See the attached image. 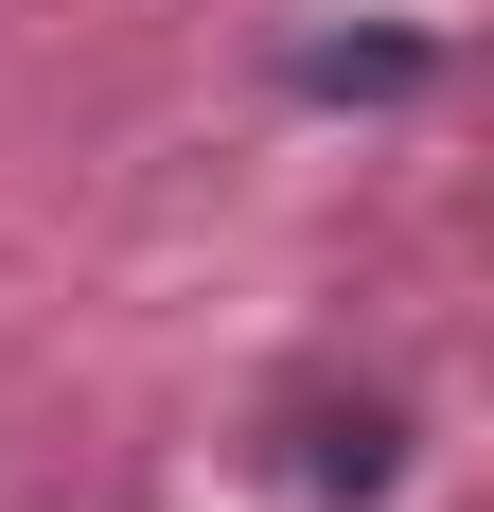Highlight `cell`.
<instances>
[{"mask_svg":"<svg viewBox=\"0 0 494 512\" xmlns=\"http://www.w3.org/2000/svg\"><path fill=\"white\" fill-rule=\"evenodd\" d=\"M389 477H406V407H389V389H353V407H318V424H300V495L371 512Z\"/></svg>","mask_w":494,"mask_h":512,"instance_id":"6da1fadb","label":"cell"},{"mask_svg":"<svg viewBox=\"0 0 494 512\" xmlns=\"http://www.w3.org/2000/svg\"><path fill=\"white\" fill-rule=\"evenodd\" d=\"M300 89H318V106H389V89H424V36H318Z\"/></svg>","mask_w":494,"mask_h":512,"instance_id":"7a4b0ae2","label":"cell"}]
</instances>
